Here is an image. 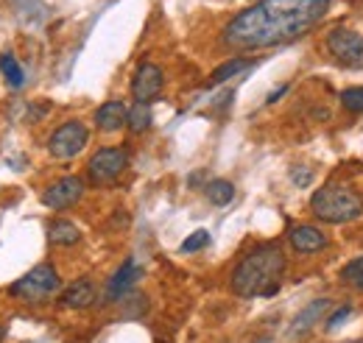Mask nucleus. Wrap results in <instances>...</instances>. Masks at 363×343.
I'll return each instance as SVG.
<instances>
[{
    "instance_id": "nucleus-1",
    "label": "nucleus",
    "mask_w": 363,
    "mask_h": 343,
    "mask_svg": "<svg viewBox=\"0 0 363 343\" xmlns=\"http://www.w3.org/2000/svg\"><path fill=\"white\" fill-rule=\"evenodd\" d=\"M330 0H257L229 20L221 40L235 50H257L299 40L327 14Z\"/></svg>"
},
{
    "instance_id": "nucleus-2",
    "label": "nucleus",
    "mask_w": 363,
    "mask_h": 343,
    "mask_svg": "<svg viewBox=\"0 0 363 343\" xmlns=\"http://www.w3.org/2000/svg\"><path fill=\"white\" fill-rule=\"evenodd\" d=\"M285 254L277 243H266L252 249L232 271V293L240 299H257V296H274L279 291L282 274H285Z\"/></svg>"
},
{
    "instance_id": "nucleus-3",
    "label": "nucleus",
    "mask_w": 363,
    "mask_h": 343,
    "mask_svg": "<svg viewBox=\"0 0 363 343\" xmlns=\"http://www.w3.org/2000/svg\"><path fill=\"white\" fill-rule=\"evenodd\" d=\"M311 213L324 223H350L363 215V196L350 184H324L311 198Z\"/></svg>"
},
{
    "instance_id": "nucleus-4",
    "label": "nucleus",
    "mask_w": 363,
    "mask_h": 343,
    "mask_svg": "<svg viewBox=\"0 0 363 343\" xmlns=\"http://www.w3.org/2000/svg\"><path fill=\"white\" fill-rule=\"evenodd\" d=\"M62 288V276L59 271L50 265V262H43L37 268H31L26 276H20L17 282L9 285V293L14 299L20 301H28V304H43L50 296H56Z\"/></svg>"
},
{
    "instance_id": "nucleus-5",
    "label": "nucleus",
    "mask_w": 363,
    "mask_h": 343,
    "mask_svg": "<svg viewBox=\"0 0 363 343\" xmlns=\"http://www.w3.org/2000/svg\"><path fill=\"white\" fill-rule=\"evenodd\" d=\"M129 165V151L126 148H98L87 162V179L95 187L115 181Z\"/></svg>"
},
{
    "instance_id": "nucleus-6",
    "label": "nucleus",
    "mask_w": 363,
    "mask_h": 343,
    "mask_svg": "<svg viewBox=\"0 0 363 343\" xmlns=\"http://www.w3.org/2000/svg\"><path fill=\"white\" fill-rule=\"evenodd\" d=\"M87 140H90V131H87L84 123L67 120V123H62L59 129L50 134L48 151H50L53 159H73V157H79L84 151Z\"/></svg>"
},
{
    "instance_id": "nucleus-7",
    "label": "nucleus",
    "mask_w": 363,
    "mask_h": 343,
    "mask_svg": "<svg viewBox=\"0 0 363 343\" xmlns=\"http://www.w3.org/2000/svg\"><path fill=\"white\" fill-rule=\"evenodd\" d=\"M330 56L344 67H363V34L350 28H335L327 37Z\"/></svg>"
},
{
    "instance_id": "nucleus-8",
    "label": "nucleus",
    "mask_w": 363,
    "mask_h": 343,
    "mask_svg": "<svg viewBox=\"0 0 363 343\" xmlns=\"http://www.w3.org/2000/svg\"><path fill=\"white\" fill-rule=\"evenodd\" d=\"M82 196H84V181L79 176H65V179L53 181L43 193V204H45L48 210H67Z\"/></svg>"
},
{
    "instance_id": "nucleus-9",
    "label": "nucleus",
    "mask_w": 363,
    "mask_h": 343,
    "mask_svg": "<svg viewBox=\"0 0 363 343\" xmlns=\"http://www.w3.org/2000/svg\"><path fill=\"white\" fill-rule=\"evenodd\" d=\"M162 84H165L162 70H160L157 64H151V62H143V64L135 70V79H132V95H135V103H148V106H151V101H157V98H160Z\"/></svg>"
},
{
    "instance_id": "nucleus-10",
    "label": "nucleus",
    "mask_w": 363,
    "mask_h": 343,
    "mask_svg": "<svg viewBox=\"0 0 363 343\" xmlns=\"http://www.w3.org/2000/svg\"><path fill=\"white\" fill-rule=\"evenodd\" d=\"M140 268H137V262L132 257L126 259L118 271H115V276L109 279V285H106V301H121L129 291H132V285H135L137 279H140Z\"/></svg>"
},
{
    "instance_id": "nucleus-11",
    "label": "nucleus",
    "mask_w": 363,
    "mask_h": 343,
    "mask_svg": "<svg viewBox=\"0 0 363 343\" xmlns=\"http://www.w3.org/2000/svg\"><path fill=\"white\" fill-rule=\"evenodd\" d=\"M126 120H129V109H126L123 101H106L95 112V126L101 131H106V134L121 131L126 126Z\"/></svg>"
},
{
    "instance_id": "nucleus-12",
    "label": "nucleus",
    "mask_w": 363,
    "mask_h": 343,
    "mask_svg": "<svg viewBox=\"0 0 363 343\" xmlns=\"http://www.w3.org/2000/svg\"><path fill=\"white\" fill-rule=\"evenodd\" d=\"M288 240H291L294 252H299V254H313V252H321L327 246V237L316 226H294L288 232Z\"/></svg>"
},
{
    "instance_id": "nucleus-13",
    "label": "nucleus",
    "mask_w": 363,
    "mask_h": 343,
    "mask_svg": "<svg viewBox=\"0 0 363 343\" xmlns=\"http://www.w3.org/2000/svg\"><path fill=\"white\" fill-rule=\"evenodd\" d=\"M98 299V293H95V285H92L90 279H79V282H73L65 293H62V307H67V310H87L92 307Z\"/></svg>"
},
{
    "instance_id": "nucleus-14",
    "label": "nucleus",
    "mask_w": 363,
    "mask_h": 343,
    "mask_svg": "<svg viewBox=\"0 0 363 343\" xmlns=\"http://www.w3.org/2000/svg\"><path fill=\"white\" fill-rule=\"evenodd\" d=\"M327 307H330V299L311 301V304H308V307L294 318V324H291V335H305L308 330H313V324L324 315V310H327Z\"/></svg>"
},
{
    "instance_id": "nucleus-15",
    "label": "nucleus",
    "mask_w": 363,
    "mask_h": 343,
    "mask_svg": "<svg viewBox=\"0 0 363 343\" xmlns=\"http://www.w3.org/2000/svg\"><path fill=\"white\" fill-rule=\"evenodd\" d=\"M249 67H255V62L252 59H229V62H224L221 67H216L213 70V76L207 79V86H218L224 84V81H229V79H235V76H240V73H246Z\"/></svg>"
},
{
    "instance_id": "nucleus-16",
    "label": "nucleus",
    "mask_w": 363,
    "mask_h": 343,
    "mask_svg": "<svg viewBox=\"0 0 363 343\" xmlns=\"http://www.w3.org/2000/svg\"><path fill=\"white\" fill-rule=\"evenodd\" d=\"M48 237H50L53 246H76L82 240V232L70 220H53L50 229H48Z\"/></svg>"
},
{
    "instance_id": "nucleus-17",
    "label": "nucleus",
    "mask_w": 363,
    "mask_h": 343,
    "mask_svg": "<svg viewBox=\"0 0 363 343\" xmlns=\"http://www.w3.org/2000/svg\"><path fill=\"white\" fill-rule=\"evenodd\" d=\"M0 73H3L6 84L14 86V89H20V86L26 84V73H23V67H20V62H17V56L11 50L0 53Z\"/></svg>"
},
{
    "instance_id": "nucleus-18",
    "label": "nucleus",
    "mask_w": 363,
    "mask_h": 343,
    "mask_svg": "<svg viewBox=\"0 0 363 343\" xmlns=\"http://www.w3.org/2000/svg\"><path fill=\"white\" fill-rule=\"evenodd\" d=\"M207 198H210V204H216V207H227L229 201L235 198V184L227 181V179H213V181H207Z\"/></svg>"
},
{
    "instance_id": "nucleus-19",
    "label": "nucleus",
    "mask_w": 363,
    "mask_h": 343,
    "mask_svg": "<svg viewBox=\"0 0 363 343\" xmlns=\"http://www.w3.org/2000/svg\"><path fill=\"white\" fill-rule=\"evenodd\" d=\"M151 120H154L151 106H148V103H135V106L129 109L126 126H129V131H135V134H143L145 129H151Z\"/></svg>"
},
{
    "instance_id": "nucleus-20",
    "label": "nucleus",
    "mask_w": 363,
    "mask_h": 343,
    "mask_svg": "<svg viewBox=\"0 0 363 343\" xmlns=\"http://www.w3.org/2000/svg\"><path fill=\"white\" fill-rule=\"evenodd\" d=\"M341 103L347 112L352 115H363V86H350L341 92Z\"/></svg>"
},
{
    "instance_id": "nucleus-21",
    "label": "nucleus",
    "mask_w": 363,
    "mask_h": 343,
    "mask_svg": "<svg viewBox=\"0 0 363 343\" xmlns=\"http://www.w3.org/2000/svg\"><path fill=\"white\" fill-rule=\"evenodd\" d=\"M210 246V232L207 229H196L184 243H182V254H193V252H201Z\"/></svg>"
},
{
    "instance_id": "nucleus-22",
    "label": "nucleus",
    "mask_w": 363,
    "mask_h": 343,
    "mask_svg": "<svg viewBox=\"0 0 363 343\" xmlns=\"http://www.w3.org/2000/svg\"><path fill=\"white\" fill-rule=\"evenodd\" d=\"M341 279H344L347 285H355V288H361V291H363V257L352 259L350 265H344Z\"/></svg>"
},
{
    "instance_id": "nucleus-23",
    "label": "nucleus",
    "mask_w": 363,
    "mask_h": 343,
    "mask_svg": "<svg viewBox=\"0 0 363 343\" xmlns=\"http://www.w3.org/2000/svg\"><path fill=\"white\" fill-rule=\"evenodd\" d=\"M350 315H352V307H338V310L327 318V330H330V332H333V330H341V327H344V321H347Z\"/></svg>"
},
{
    "instance_id": "nucleus-24",
    "label": "nucleus",
    "mask_w": 363,
    "mask_h": 343,
    "mask_svg": "<svg viewBox=\"0 0 363 343\" xmlns=\"http://www.w3.org/2000/svg\"><path fill=\"white\" fill-rule=\"evenodd\" d=\"M285 92H288V86H279L277 92H272V95H269V103H274V101H277L279 95H285Z\"/></svg>"
},
{
    "instance_id": "nucleus-25",
    "label": "nucleus",
    "mask_w": 363,
    "mask_h": 343,
    "mask_svg": "<svg viewBox=\"0 0 363 343\" xmlns=\"http://www.w3.org/2000/svg\"><path fill=\"white\" fill-rule=\"evenodd\" d=\"M3 338H6V330H3V327H0V343H3Z\"/></svg>"
}]
</instances>
